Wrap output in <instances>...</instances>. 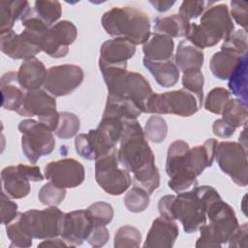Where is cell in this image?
Instances as JSON below:
<instances>
[{
  "label": "cell",
  "instance_id": "1",
  "mask_svg": "<svg viewBox=\"0 0 248 248\" xmlns=\"http://www.w3.org/2000/svg\"><path fill=\"white\" fill-rule=\"evenodd\" d=\"M117 155L120 166L133 173L135 186L144 189L149 195L159 187L160 173L155 156L137 119L124 122Z\"/></svg>",
  "mask_w": 248,
  "mask_h": 248
},
{
  "label": "cell",
  "instance_id": "2",
  "mask_svg": "<svg viewBox=\"0 0 248 248\" xmlns=\"http://www.w3.org/2000/svg\"><path fill=\"white\" fill-rule=\"evenodd\" d=\"M218 141L206 140L202 145L190 148L189 144L176 140L169 146L166 161V172L170 177L168 185L176 193L186 191L197 185V177L212 166Z\"/></svg>",
  "mask_w": 248,
  "mask_h": 248
},
{
  "label": "cell",
  "instance_id": "3",
  "mask_svg": "<svg viewBox=\"0 0 248 248\" xmlns=\"http://www.w3.org/2000/svg\"><path fill=\"white\" fill-rule=\"evenodd\" d=\"M219 196L211 186H194L190 191L177 193V196L167 195L158 202L160 216L178 220L187 233L197 232L206 223V209L210 202Z\"/></svg>",
  "mask_w": 248,
  "mask_h": 248
},
{
  "label": "cell",
  "instance_id": "4",
  "mask_svg": "<svg viewBox=\"0 0 248 248\" xmlns=\"http://www.w3.org/2000/svg\"><path fill=\"white\" fill-rule=\"evenodd\" d=\"M101 23L108 35L135 46L143 45L151 35L148 15L136 7H112L102 16Z\"/></svg>",
  "mask_w": 248,
  "mask_h": 248
},
{
  "label": "cell",
  "instance_id": "5",
  "mask_svg": "<svg viewBox=\"0 0 248 248\" xmlns=\"http://www.w3.org/2000/svg\"><path fill=\"white\" fill-rule=\"evenodd\" d=\"M100 71L108 95L131 101L140 108L142 113L146 111L147 102L154 92L141 74L129 72L127 66L102 67Z\"/></svg>",
  "mask_w": 248,
  "mask_h": 248
},
{
  "label": "cell",
  "instance_id": "6",
  "mask_svg": "<svg viewBox=\"0 0 248 248\" xmlns=\"http://www.w3.org/2000/svg\"><path fill=\"white\" fill-rule=\"evenodd\" d=\"M124 120L115 116H103L98 127L75 139L76 152L86 160H97L116 148L120 140Z\"/></svg>",
  "mask_w": 248,
  "mask_h": 248
},
{
  "label": "cell",
  "instance_id": "7",
  "mask_svg": "<svg viewBox=\"0 0 248 248\" xmlns=\"http://www.w3.org/2000/svg\"><path fill=\"white\" fill-rule=\"evenodd\" d=\"M233 29L228 6L216 4L202 14L200 24L191 23L186 40L200 49L212 47L225 40Z\"/></svg>",
  "mask_w": 248,
  "mask_h": 248
},
{
  "label": "cell",
  "instance_id": "8",
  "mask_svg": "<svg viewBox=\"0 0 248 248\" xmlns=\"http://www.w3.org/2000/svg\"><path fill=\"white\" fill-rule=\"evenodd\" d=\"M206 217L209 224L205 223L199 229L201 235L196 247H221L228 242L231 234L239 226L234 210L221 199L220 195L208 204Z\"/></svg>",
  "mask_w": 248,
  "mask_h": 248
},
{
  "label": "cell",
  "instance_id": "9",
  "mask_svg": "<svg viewBox=\"0 0 248 248\" xmlns=\"http://www.w3.org/2000/svg\"><path fill=\"white\" fill-rule=\"evenodd\" d=\"M30 42L38 46L41 51L53 58L65 57L78 35L75 24L69 20H61L47 29L24 28L21 32Z\"/></svg>",
  "mask_w": 248,
  "mask_h": 248
},
{
  "label": "cell",
  "instance_id": "10",
  "mask_svg": "<svg viewBox=\"0 0 248 248\" xmlns=\"http://www.w3.org/2000/svg\"><path fill=\"white\" fill-rule=\"evenodd\" d=\"M64 213L56 206L43 210L29 209L18 212L17 220L22 230L32 238L47 239L61 234Z\"/></svg>",
  "mask_w": 248,
  "mask_h": 248
},
{
  "label": "cell",
  "instance_id": "11",
  "mask_svg": "<svg viewBox=\"0 0 248 248\" xmlns=\"http://www.w3.org/2000/svg\"><path fill=\"white\" fill-rule=\"evenodd\" d=\"M202 105L193 93L182 88L162 94L153 93L147 102L145 113L189 117L195 114Z\"/></svg>",
  "mask_w": 248,
  "mask_h": 248
},
{
  "label": "cell",
  "instance_id": "12",
  "mask_svg": "<svg viewBox=\"0 0 248 248\" xmlns=\"http://www.w3.org/2000/svg\"><path fill=\"white\" fill-rule=\"evenodd\" d=\"M95 162V179L105 192L111 196H119L131 186L130 172L120 168L116 148Z\"/></svg>",
  "mask_w": 248,
  "mask_h": 248
},
{
  "label": "cell",
  "instance_id": "13",
  "mask_svg": "<svg viewBox=\"0 0 248 248\" xmlns=\"http://www.w3.org/2000/svg\"><path fill=\"white\" fill-rule=\"evenodd\" d=\"M21 133V149L25 157L35 164L42 156L50 154L55 147L52 132L32 118L23 119L17 126Z\"/></svg>",
  "mask_w": 248,
  "mask_h": 248
},
{
  "label": "cell",
  "instance_id": "14",
  "mask_svg": "<svg viewBox=\"0 0 248 248\" xmlns=\"http://www.w3.org/2000/svg\"><path fill=\"white\" fill-rule=\"evenodd\" d=\"M215 158L221 170L240 187L248 184L247 148L239 142L222 141L216 146Z\"/></svg>",
  "mask_w": 248,
  "mask_h": 248
},
{
  "label": "cell",
  "instance_id": "15",
  "mask_svg": "<svg viewBox=\"0 0 248 248\" xmlns=\"http://www.w3.org/2000/svg\"><path fill=\"white\" fill-rule=\"evenodd\" d=\"M44 180V176L37 166L18 164L9 166L1 171L2 191L11 199L25 198L30 192V181Z\"/></svg>",
  "mask_w": 248,
  "mask_h": 248
},
{
  "label": "cell",
  "instance_id": "16",
  "mask_svg": "<svg viewBox=\"0 0 248 248\" xmlns=\"http://www.w3.org/2000/svg\"><path fill=\"white\" fill-rule=\"evenodd\" d=\"M81 67L73 64L52 66L47 69L44 88L53 97H62L74 92L83 81Z\"/></svg>",
  "mask_w": 248,
  "mask_h": 248
},
{
  "label": "cell",
  "instance_id": "17",
  "mask_svg": "<svg viewBox=\"0 0 248 248\" xmlns=\"http://www.w3.org/2000/svg\"><path fill=\"white\" fill-rule=\"evenodd\" d=\"M45 177L60 188H76L85 178V170L74 158H64L49 162L45 167Z\"/></svg>",
  "mask_w": 248,
  "mask_h": 248
},
{
  "label": "cell",
  "instance_id": "18",
  "mask_svg": "<svg viewBox=\"0 0 248 248\" xmlns=\"http://www.w3.org/2000/svg\"><path fill=\"white\" fill-rule=\"evenodd\" d=\"M94 226L86 209L74 210L65 213L60 235L69 246H79L87 239Z\"/></svg>",
  "mask_w": 248,
  "mask_h": 248
},
{
  "label": "cell",
  "instance_id": "19",
  "mask_svg": "<svg viewBox=\"0 0 248 248\" xmlns=\"http://www.w3.org/2000/svg\"><path fill=\"white\" fill-rule=\"evenodd\" d=\"M136 53V46L131 42L114 38L103 43L100 48L99 68L109 66H127V61Z\"/></svg>",
  "mask_w": 248,
  "mask_h": 248
},
{
  "label": "cell",
  "instance_id": "20",
  "mask_svg": "<svg viewBox=\"0 0 248 248\" xmlns=\"http://www.w3.org/2000/svg\"><path fill=\"white\" fill-rule=\"evenodd\" d=\"M178 233L179 230L175 220L160 216L152 222L143 247L170 248L173 246Z\"/></svg>",
  "mask_w": 248,
  "mask_h": 248
},
{
  "label": "cell",
  "instance_id": "21",
  "mask_svg": "<svg viewBox=\"0 0 248 248\" xmlns=\"http://www.w3.org/2000/svg\"><path fill=\"white\" fill-rule=\"evenodd\" d=\"M56 110L55 97L44 89L26 91L23 102L16 113L26 117H41Z\"/></svg>",
  "mask_w": 248,
  "mask_h": 248
},
{
  "label": "cell",
  "instance_id": "22",
  "mask_svg": "<svg viewBox=\"0 0 248 248\" xmlns=\"http://www.w3.org/2000/svg\"><path fill=\"white\" fill-rule=\"evenodd\" d=\"M0 48L9 57L23 60L33 58L41 51L40 47L30 42L22 33L16 34L14 30L1 34Z\"/></svg>",
  "mask_w": 248,
  "mask_h": 248
},
{
  "label": "cell",
  "instance_id": "23",
  "mask_svg": "<svg viewBox=\"0 0 248 248\" xmlns=\"http://www.w3.org/2000/svg\"><path fill=\"white\" fill-rule=\"evenodd\" d=\"M46 71L44 63L36 57L24 60L16 72L18 84L25 92L40 89L44 86Z\"/></svg>",
  "mask_w": 248,
  "mask_h": 248
},
{
  "label": "cell",
  "instance_id": "24",
  "mask_svg": "<svg viewBox=\"0 0 248 248\" xmlns=\"http://www.w3.org/2000/svg\"><path fill=\"white\" fill-rule=\"evenodd\" d=\"M2 108L7 110L17 111L24 99V90L17 81L16 72L5 73L0 79Z\"/></svg>",
  "mask_w": 248,
  "mask_h": 248
},
{
  "label": "cell",
  "instance_id": "25",
  "mask_svg": "<svg viewBox=\"0 0 248 248\" xmlns=\"http://www.w3.org/2000/svg\"><path fill=\"white\" fill-rule=\"evenodd\" d=\"M143 66L150 72L156 82L165 88L176 84L179 79V70L174 62L170 60L154 61L143 57Z\"/></svg>",
  "mask_w": 248,
  "mask_h": 248
},
{
  "label": "cell",
  "instance_id": "26",
  "mask_svg": "<svg viewBox=\"0 0 248 248\" xmlns=\"http://www.w3.org/2000/svg\"><path fill=\"white\" fill-rule=\"evenodd\" d=\"M174 49V43L170 36L152 33L149 39L143 44L142 51L144 57L154 61L170 60Z\"/></svg>",
  "mask_w": 248,
  "mask_h": 248
},
{
  "label": "cell",
  "instance_id": "27",
  "mask_svg": "<svg viewBox=\"0 0 248 248\" xmlns=\"http://www.w3.org/2000/svg\"><path fill=\"white\" fill-rule=\"evenodd\" d=\"M175 65L182 73L191 70H201L204 55L202 49L198 48L187 40L179 42L175 52Z\"/></svg>",
  "mask_w": 248,
  "mask_h": 248
},
{
  "label": "cell",
  "instance_id": "28",
  "mask_svg": "<svg viewBox=\"0 0 248 248\" xmlns=\"http://www.w3.org/2000/svg\"><path fill=\"white\" fill-rule=\"evenodd\" d=\"M28 1H1L0 2V33L5 34L13 30L15 22L22 20L30 12Z\"/></svg>",
  "mask_w": 248,
  "mask_h": 248
},
{
  "label": "cell",
  "instance_id": "29",
  "mask_svg": "<svg viewBox=\"0 0 248 248\" xmlns=\"http://www.w3.org/2000/svg\"><path fill=\"white\" fill-rule=\"evenodd\" d=\"M244 55L246 54H240L228 50H220L215 52L209 62V68L212 75L221 80L229 79L235 66Z\"/></svg>",
  "mask_w": 248,
  "mask_h": 248
},
{
  "label": "cell",
  "instance_id": "30",
  "mask_svg": "<svg viewBox=\"0 0 248 248\" xmlns=\"http://www.w3.org/2000/svg\"><path fill=\"white\" fill-rule=\"evenodd\" d=\"M154 22V30L156 33L164 34L170 38H186L191 25L190 20L179 14L156 17Z\"/></svg>",
  "mask_w": 248,
  "mask_h": 248
},
{
  "label": "cell",
  "instance_id": "31",
  "mask_svg": "<svg viewBox=\"0 0 248 248\" xmlns=\"http://www.w3.org/2000/svg\"><path fill=\"white\" fill-rule=\"evenodd\" d=\"M141 113L140 108L133 102L108 94L103 116H115L126 121L137 119Z\"/></svg>",
  "mask_w": 248,
  "mask_h": 248
},
{
  "label": "cell",
  "instance_id": "32",
  "mask_svg": "<svg viewBox=\"0 0 248 248\" xmlns=\"http://www.w3.org/2000/svg\"><path fill=\"white\" fill-rule=\"evenodd\" d=\"M230 92L247 104L248 101V58L244 55L228 79Z\"/></svg>",
  "mask_w": 248,
  "mask_h": 248
},
{
  "label": "cell",
  "instance_id": "33",
  "mask_svg": "<svg viewBox=\"0 0 248 248\" xmlns=\"http://www.w3.org/2000/svg\"><path fill=\"white\" fill-rule=\"evenodd\" d=\"M222 119L235 129L247 124V104L239 99H230L225 105L222 112Z\"/></svg>",
  "mask_w": 248,
  "mask_h": 248
},
{
  "label": "cell",
  "instance_id": "34",
  "mask_svg": "<svg viewBox=\"0 0 248 248\" xmlns=\"http://www.w3.org/2000/svg\"><path fill=\"white\" fill-rule=\"evenodd\" d=\"M31 13L47 27L54 25L62 15L61 4L58 1H36Z\"/></svg>",
  "mask_w": 248,
  "mask_h": 248
},
{
  "label": "cell",
  "instance_id": "35",
  "mask_svg": "<svg viewBox=\"0 0 248 248\" xmlns=\"http://www.w3.org/2000/svg\"><path fill=\"white\" fill-rule=\"evenodd\" d=\"M140 232L131 225H124L120 227L114 234L115 248H137L141 242Z\"/></svg>",
  "mask_w": 248,
  "mask_h": 248
},
{
  "label": "cell",
  "instance_id": "36",
  "mask_svg": "<svg viewBox=\"0 0 248 248\" xmlns=\"http://www.w3.org/2000/svg\"><path fill=\"white\" fill-rule=\"evenodd\" d=\"M124 204L130 212L139 213L144 211L149 205V194L142 188L134 186L124 197Z\"/></svg>",
  "mask_w": 248,
  "mask_h": 248
},
{
  "label": "cell",
  "instance_id": "37",
  "mask_svg": "<svg viewBox=\"0 0 248 248\" xmlns=\"http://www.w3.org/2000/svg\"><path fill=\"white\" fill-rule=\"evenodd\" d=\"M80 122L78 117L69 111L60 112V119L57 129L54 131V134L62 140H67L75 137L79 131Z\"/></svg>",
  "mask_w": 248,
  "mask_h": 248
},
{
  "label": "cell",
  "instance_id": "38",
  "mask_svg": "<svg viewBox=\"0 0 248 248\" xmlns=\"http://www.w3.org/2000/svg\"><path fill=\"white\" fill-rule=\"evenodd\" d=\"M143 131L147 140L154 143H160L167 137L168 124L162 116L155 114L147 119Z\"/></svg>",
  "mask_w": 248,
  "mask_h": 248
},
{
  "label": "cell",
  "instance_id": "39",
  "mask_svg": "<svg viewBox=\"0 0 248 248\" xmlns=\"http://www.w3.org/2000/svg\"><path fill=\"white\" fill-rule=\"evenodd\" d=\"M95 226H107L113 218V208L106 202H96L86 208Z\"/></svg>",
  "mask_w": 248,
  "mask_h": 248
},
{
  "label": "cell",
  "instance_id": "40",
  "mask_svg": "<svg viewBox=\"0 0 248 248\" xmlns=\"http://www.w3.org/2000/svg\"><path fill=\"white\" fill-rule=\"evenodd\" d=\"M204 78L201 70H191L183 73L182 85L187 91L193 93L202 104Z\"/></svg>",
  "mask_w": 248,
  "mask_h": 248
},
{
  "label": "cell",
  "instance_id": "41",
  "mask_svg": "<svg viewBox=\"0 0 248 248\" xmlns=\"http://www.w3.org/2000/svg\"><path fill=\"white\" fill-rule=\"evenodd\" d=\"M230 100V92L223 87L210 90L204 100V108L214 114H221L225 105Z\"/></svg>",
  "mask_w": 248,
  "mask_h": 248
},
{
  "label": "cell",
  "instance_id": "42",
  "mask_svg": "<svg viewBox=\"0 0 248 248\" xmlns=\"http://www.w3.org/2000/svg\"><path fill=\"white\" fill-rule=\"evenodd\" d=\"M65 196L66 189L60 188L49 181L42 186L38 194V199L45 205L57 206L63 202Z\"/></svg>",
  "mask_w": 248,
  "mask_h": 248
},
{
  "label": "cell",
  "instance_id": "43",
  "mask_svg": "<svg viewBox=\"0 0 248 248\" xmlns=\"http://www.w3.org/2000/svg\"><path fill=\"white\" fill-rule=\"evenodd\" d=\"M6 232L9 239L11 240L10 247L25 248L30 247L33 243V238L22 230L17 217H16V219L13 220L10 224L6 225Z\"/></svg>",
  "mask_w": 248,
  "mask_h": 248
},
{
  "label": "cell",
  "instance_id": "44",
  "mask_svg": "<svg viewBox=\"0 0 248 248\" xmlns=\"http://www.w3.org/2000/svg\"><path fill=\"white\" fill-rule=\"evenodd\" d=\"M247 30L239 29L232 31L223 42L221 50L247 54Z\"/></svg>",
  "mask_w": 248,
  "mask_h": 248
},
{
  "label": "cell",
  "instance_id": "45",
  "mask_svg": "<svg viewBox=\"0 0 248 248\" xmlns=\"http://www.w3.org/2000/svg\"><path fill=\"white\" fill-rule=\"evenodd\" d=\"M212 5H214V2L194 1V0L183 1L179 8V15L183 16L189 20L193 18H197L202 14H203L205 9H208Z\"/></svg>",
  "mask_w": 248,
  "mask_h": 248
},
{
  "label": "cell",
  "instance_id": "46",
  "mask_svg": "<svg viewBox=\"0 0 248 248\" xmlns=\"http://www.w3.org/2000/svg\"><path fill=\"white\" fill-rule=\"evenodd\" d=\"M17 204L11 200L3 191L1 193V223L10 224L17 216Z\"/></svg>",
  "mask_w": 248,
  "mask_h": 248
},
{
  "label": "cell",
  "instance_id": "47",
  "mask_svg": "<svg viewBox=\"0 0 248 248\" xmlns=\"http://www.w3.org/2000/svg\"><path fill=\"white\" fill-rule=\"evenodd\" d=\"M231 17L234 21L247 30V16H248V3L245 1H232L231 2Z\"/></svg>",
  "mask_w": 248,
  "mask_h": 248
},
{
  "label": "cell",
  "instance_id": "48",
  "mask_svg": "<svg viewBox=\"0 0 248 248\" xmlns=\"http://www.w3.org/2000/svg\"><path fill=\"white\" fill-rule=\"evenodd\" d=\"M109 239V232L106 226H94L86 241L93 247H102Z\"/></svg>",
  "mask_w": 248,
  "mask_h": 248
},
{
  "label": "cell",
  "instance_id": "49",
  "mask_svg": "<svg viewBox=\"0 0 248 248\" xmlns=\"http://www.w3.org/2000/svg\"><path fill=\"white\" fill-rule=\"evenodd\" d=\"M248 225L247 223H244L240 226H238L234 232L231 234L228 242L230 247H244L246 248L248 246L247 239H248Z\"/></svg>",
  "mask_w": 248,
  "mask_h": 248
},
{
  "label": "cell",
  "instance_id": "50",
  "mask_svg": "<svg viewBox=\"0 0 248 248\" xmlns=\"http://www.w3.org/2000/svg\"><path fill=\"white\" fill-rule=\"evenodd\" d=\"M212 132L215 136H217L219 138L228 139L234 134L235 128L221 118V119H217L214 121V123L212 125Z\"/></svg>",
  "mask_w": 248,
  "mask_h": 248
},
{
  "label": "cell",
  "instance_id": "51",
  "mask_svg": "<svg viewBox=\"0 0 248 248\" xmlns=\"http://www.w3.org/2000/svg\"><path fill=\"white\" fill-rule=\"evenodd\" d=\"M69 245L61 238H47L38 244V247H68Z\"/></svg>",
  "mask_w": 248,
  "mask_h": 248
},
{
  "label": "cell",
  "instance_id": "52",
  "mask_svg": "<svg viewBox=\"0 0 248 248\" xmlns=\"http://www.w3.org/2000/svg\"><path fill=\"white\" fill-rule=\"evenodd\" d=\"M149 3L153 6V8L155 10H157L160 13L163 12H167L168 10L170 9V7H172L174 5V1H159V0H151L149 1Z\"/></svg>",
  "mask_w": 248,
  "mask_h": 248
},
{
  "label": "cell",
  "instance_id": "53",
  "mask_svg": "<svg viewBox=\"0 0 248 248\" xmlns=\"http://www.w3.org/2000/svg\"><path fill=\"white\" fill-rule=\"evenodd\" d=\"M239 143L243 146V147H245V148H247V145H246V126H244V130L242 131V134L239 136Z\"/></svg>",
  "mask_w": 248,
  "mask_h": 248
}]
</instances>
